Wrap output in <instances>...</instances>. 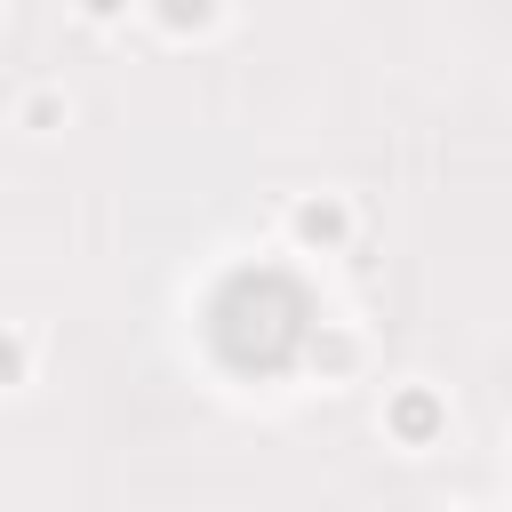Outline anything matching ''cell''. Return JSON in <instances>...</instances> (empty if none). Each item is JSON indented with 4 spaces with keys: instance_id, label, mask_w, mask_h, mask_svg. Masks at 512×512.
Here are the masks:
<instances>
[{
    "instance_id": "1",
    "label": "cell",
    "mask_w": 512,
    "mask_h": 512,
    "mask_svg": "<svg viewBox=\"0 0 512 512\" xmlns=\"http://www.w3.org/2000/svg\"><path fill=\"white\" fill-rule=\"evenodd\" d=\"M312 344V296L280 264H240L208 296V352L232 376H280Z\"/></svg>"
},
{
    "instance_id": "2",
    "label": "cell",
    "mask_w": 512,
    "mask_h": 512,
    "mask_svg": "<svg viewBox=\"0 0 512 512\" xmlns=\"http://www.w3.org/2000/svg\"><path fill=\"white\" fill-rule=\"evenodd\" d=\"M400 432L424 440V432H432V400H400Z\"/></svg>"
},
{
    "instance_id": "3",
    "label": "cell",
    "mask_w": 512,
    "mask_h": 512,
    "mask_svg": "<svg viewBox=\"0 0 512 512\" xmlns=\"http://www.w3.org/2000/svg\"><path fill=\"white\" fill-rule=\"evenodd\" d=\"M208 8H216V0H160L168 24H208Z\"/></svg>"
},
{
    "instance_id": "4",
    "label": "cell",
    "mask_w": 512,
    "mask_h": 512,
    "mask_svg": "<svg viewBox=\"0 0 512 512\" xmlns=\"http://www.w3.org/2000/svg\"><path fill=\"white\" fill-rule=\"evenodd\" d=\"M296 224H304V240H328V232H336V208H304Z\"/></svg>"
},
{
    "instance_id": "5",
    "label": "cell",
    "mask_w": 512,
    "mask_h": 512,
    "mask_svg": "<svg viewBox=\"0 0 512 512\" xmlns=\"http://www.w3.org/2000/svg\"><path fill=\"white\" fill-rule=\"evenodd\" d=\"M16 368H24V352H16V344H8V336H0V384H8V376H16Z\"/></svg>"
},
{
    "instance_id": "6",
    "label": "cell",
    "mask_w": 512,
    "mask_h": 512,
    "mask_svg": "<svg viewBox=\"0 0 512 512\" xmlns=\"http://www.w3.org/2000/svg\"><path fill=\"white\" fill-rule=\"evenodd\" d=\"M88 8H96V16H112V8H120V0H88Z\"/></svg>"
}]
</instances>
